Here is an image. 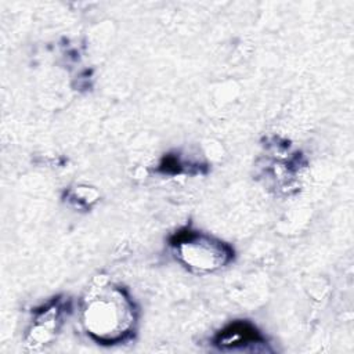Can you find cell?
I'll return each mask as SVG.
<instances>
[{"mask_svg":"<svg viewBox=\"0 0 354 354\" xmlns=\"http://www.w3.org/2000/svg\"><path fill=\"white\" fill-rule=\"evenodd\" d=\"M82 321L87 333L104 344L124 340L133 330L136 311L130 297L113 285H100L83 300Z\"/></svg>","mask_w":354,"mask_h":354,"instance_id":"cell-1","label":"cell"},{"mask_svg":"<svg viewBox=\"0 0 354 354\" xmlns=\"http://www.w3.org/2000/svg\"><path fill=\"white\" fill-rule=\"evenodd\" d=\"M171 246L178 261L196 272L216 271L232 257V250L227 243L195 231L178 232Z\"/></svg>","mask_w":354,"mask_h":354,"instance_id":"cell-2","label":"cell"},{"mask_svg":"<svg viewBox=\"0 0 354 354\" xmlns=\"http://www.w3.org/2000/svg\"><path fill=\"white\" fill-rule=\"evenodd\" d=\"M256 342H261V337L248 322H234L223 329L216 337V344L220 347H238Z\"/></svg>","mask_w":354,"mask_h":354,"instance_id":"cell-3","label":"cell"}]
</instances>
